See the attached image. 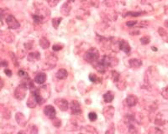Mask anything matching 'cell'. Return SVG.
Instances as JSON below:
<instances>
[{
	"instance_id": "cell-10",
	"label": "cell",
	"mask_w": 168,
	"mask_h": 134,
	"mask_svg": "<svg viewBox=\"0 0 168 134\" xmlns=\"http://www.w3.org/2000/svg\"><path fill=\"white\" fill-rule=\"evenodd\" d=\"M45 80H46V75L44 74V73H39L34 77V82H36L37 84H40V85L45 83Z\"/></svg>"
},
{
	"instance_id": "cell-20",
	"label": "cell",
	"mask_w": 168,
	"mask_h": 134,
	"mask_svg": "<svg viewBox=\"0 0 168 134\" xmlns=\"http://www.w3.org/2000/svg\"><path fill=\"white\" fill-rule=\"evenodd\" d=\"M140 42H141V44H149L150 43V38L149 37H143L140 39Z\"/></svg>"
},
{
	"instance_id": "cell-11",
	"label": "cell",
	"mask_w": 168,
	"mask_h": 134,
	"mask_svg": "<svg viewBox=\"0 0 168 134\" xmlns=\"http://www.w3.org/2000/svg\"><path fill=\"white\" fill-rule=\"evenodd\" d=\"M137 100H138V99L134 96L131 95L126 98V103L129 107H134L137 104Z\"/></svg>"
},
{
	"instance_id": "cell-8",
	"label": "cell",
	"mask_w": 168,
	"mask_h": 134,
	"mask_svg": "<svg viewBox=\"0 0 168 134\" xmlns=\"http://www.w3.org/2000/svg\"><path fill=\"white\" fill-rule=\"evenodd\" d=\"M118 46H119V49L123 50L124 52H125L126 54H129L130 52V47L129 44L125 40H120L118 43Z\"/></svg>"
},
{
	"instance_id": "cell-30",
	"label": "cell",
	"mask_w": 168,
	"mask_h": 134,
	"mask_svg": "<svg viewBox=\"0 0 168 134\" xmlns=\"http://www.w3.org/2000/svg\"><path fill=\"white\" fill-rule=\"evenodd\" d=\"M165 25H166V26H167V27H168V20L167 21V22H166V23H165Z\"/></svg>"
},
{
	"instance_id": "cell-7",
	"label": "cell",
	"mask_w": 168,
	"mask_h": 134,
	"mask_svg": "<svg viewBox=\"0 0 168 134\" xmlns=\"http://www.w3.org/2000/svg\"><path fill=\"white\" fill-rule=\"evenodd\" d=\"M15 119H16L17 123L21 126H24L26 124V119H25V116L21 113V112H18L15 115Z\"/></svg>"
},
{
	"instance_id": "cell-17",
	"label": "cell",
	"mask_w": 168,
	"mask_h": 134,
	"mask_svg": "<svg viewBox=\"0 0 168 134\" xmlns=\"http://www.w3.org/2000/svg\"><path fill=\"white\" fill-rule=\"evenodd\" d=\"M142 14H143L142 12H129V13H127L126 16L138 17V16H140Z\"/></svg>"
},
{
	"instance_id": "cell-9",
	"label": "cell",
	"mask_w": 168,
	"mask_h": 134,
	"mask_svg": "<svg viewBox=\"0 0 168 134\" xmlns=\"http://www.w3.org/2000/svg\"><path fill=\"white\" fill-rule=\"evenodd\" d=\"M114 110L113 108V107H107L103 110V116L107 119H110L114 116Z\"/></svg>"
},
{
	"instance_id": "cell-3",
	"label": "cell",
	"mask_w": 168,
	"mask_h": 134,
	"mask_svg": "<svg viewBox=\"0 0 168 134\" xmlns=\"http://www.w3.org/2000/svg\"><path fill=\"white\" fill-rule=\"evenodd\" d=\"M6 23H7L9 29H16L20 27V24L19 23V21L13 15H8L6 18Z\"/></svg>"
},
{
	"instance_id": "cell-18",
	"label": "cell",
	"mask_w": 168,
	"mask_h": 134,
	"mask_svg": "<svg viewBox=\"0 0 168 134\" xmlns=\"http://www.w3.org/2000/svg\"><path fill=\"white\" fill-rule=\"evenodd\" d=\"M52 123L56 127H60L61 125V122L60 119H56V118H53L52 119Z\"/></svg>"
},
{
	"instance_id": "cell-19",
	"label": "cell",
	"mask_w": 168,
	"mask_h": 134,
	"mask_svg": "<svg viewBox=\"0 0 168 134\" xmlns=\"http://www.w3.org/2000/svg\"><path fill=\"white\" fill-rule=\"evenodd\" d=\"M88 118H89V120H90L91 122H94V121L97 120L98 116H97V114H96L95 112H90V113L88 114Z\"/></svg>"
},
{
	"instance_id": "cell-16",
	"label": "cell",
	"mask_w": 168,
	"mask_h": 134,
	"mask_svg": "<svg viewBox=\"0 0 168 134\" xmlns=\"http://www.w3.org/2000/svg\"><path fill=\"white\" fill-rule=\"evenodd\" d=\"M61 18H53L52 19V25L54 26V28L55 29H57L59 26V24L61 22Z\"/></svg>"
},
{
	"instance_id": "cell-23",
	"label": "cell",
	"mask_w": 168,
	"mask_h": 134,
	"mask_svg": "<svg viewBox=\"0 0 168 134\" xmlns=\"http://www.w3.org/2000/svg\"><path fill=\"white\" fill-rule=\"evenodd\" d=\"M137 24V22L136 21H129V22H127L126 23V25L127 26H129V27H134V25Z\"/></svg>"
},
{
	"instance_id": "cell-27",
	"label": "cell",
	"mask_w": 168,
	"mask_h": 134,
	"mask_svg": "<svg viewBox=\"0 0 168 134\" xmlns=\"http://www.w3.org/2000/svg\"><path fill=\"white\" fill-rule=\"evenodd\" d=\"M30 134H38V130L35 128V126H34L33 128H32V131H31Z\"/></svg>"
},
{
	"instance_id": "cell-28",
	"label": "cell",
	"mask_w": 168,
	"mask_h": 134,
	"mask_svg": "<svg viewBox=\"0 0 168 134\" xmlns=\"http://www.w3.org/2000/svg\"><path fill=\"white\" fill-rule=\"evenodd\" d=\"M3 25V22H2V16H1V14H0V25Z\"/></svg>"
},
{
	"instance_id": "cell-12",
	"label": "cell",
	"mask_w": 168,
	"mask_h": 134,
	"mask_svg": "<svg viewBox=\"0 0 168 134\" xmlns=\"http://www.w3.org/2000/svg\"><path fill=\"white\" fill-rule=\"evenodd\" d=\"M68 75V73L67 71L65 70V69H61L59 70L56 73V77L58 78L59 80H63V79H66Z\"/></svg>"
},
{
	"instance_id": "cell-14",
	"label": "cell",
	"mask_w": 168,
	"mask_h": 134,
	"mask_svg": "<svg viewBox=\"0 0 168 134\" xmlns=\"http://www.w3.org/2000/svg\"><path fill=\"white\" fill-rule=\"evenodd\" d=\"M141 61L140 59H130L129 60V65L130 66L133 67V68H139V67L141 66Z\"/></svg>"
},
{
	"instance_id": "cell-22",
	"label": "cell",
	"mask_w": 168,
	"mask_h": 134,
	"mask_svg": "<svg viewBox=\"0 0 168 134\" xmlns=\"http://www.w3.org/2000/svg\"><path fill=\"white\" fill-rule=\"evenodd\" d=\"M89 79H90V81H91L92 82H96L97 80H98V77L96 76V75H94V74H90V75H89Z\"/></svg>"
},
{
	"instance_id": "cell-6",
	"label": "cell",
	"mask_w": 168,
	"mask_h": 134,
	"mask_svg": "<svg viewBox=\"0 0 168 134\" xmlns=\"http://www.w3.org/2000/svg\"><path fill=\"white\" fill-rule=\"evenodd\" d=\"M56 104L58 106V107L60 110L61 111H66L68 109V102L66 99H58V100H56Z\"/></svg>"
},
{
	"instance_id": "cell-1",
	"label": "cell",
	"mask_w": 168,
	"mask_h": 134,
	"mask_svg": "<svg viewBox=\"0 0 168 134\" xmlns=\"http://www.w3.org/2000/svg\"><path fill=\"white\" fill-rule=\"evenodd\" d=\"M98 51L95 48L89 50L85 55V59L89 63H93L94 61L98 60Z\"/></svg>"
},
{
	"instance_id": "cell-4",
	"label": "cell",
	"mask_w": 168,
	"mask_h": 134,
	"mask_svg": "<svg viewBox=\"0 0 168 134\" xmlns=\"http://www.w3.org/2000/svg\"><path fill=\"white\" fill-rule=\"evenodd\" d=\"M44 113L45 115L47 117H49L50 119H53L56 117V109L53 106H46L45 109H44Z\"/></svg>"
},
{
	"instance_id": "cell-26",
	"label": "cell",
	"mask_w": 168,
	"mask_h": 134,
	"mask_svg": "<svg viewBox=\"0 0 168 134\" xmlns=\"http://www.w3.org/2000/svg\"><path fill=\"white\" fill-rule=\"evenodd\" d=\"M4 73L8 75V76H11L12 75V71L10 70H8V69H5L4 70Z\"/></svg>"
},
{
	"instance_id": "cell-24",
	"label": "cell",
	"mask_w": 168,
	"mask_h": 134,
	"mask_svg": "<svg viewBox=\"0 0 168 134\" xmlns=\"http://www.w3.org/2000/svg\"><path fill=\"white\" fill-rule=\"evenodd\" d=\"M52 49H53L54 51H59V50H61V49H62V47H61V46H60V45H56V44H55V45H53Z\"/></svg>"
},
{
	"instance_id": "cell-29",
	"label": "cell",
	"mask_w": 168,
	"mask_h": 134,
	"mask_svg": "<svg viewBox=\"0 0 168 134\" xmlns=\"http://www.w3.org/2000/svg\"><path fill=\"white\" fill-rule=\"evenodd\" d=\"M18 134H25V132L24 131H20V132H19Z\"/></svg>"
},
{
	"instance_id": "cell-13",
	"label": "cell",
	"mask_w": 168,
	"mask_h": 134,
	"mask_svg": "<svg viewBox=\"0 0 168 134\" xmlns=\"http://www.w3.org/2000/svg\"><path fill=\"white\" fill-rule=\"evenodd\" d=\"M103 99L106 102H111L112 100L114 99V94L113 92H106L103 95Z\"/></svg>"
},
{
	"instance_id": "cell-25",
	"label": "cell",
	"mask_w": 168,
	"mask_h": 134,
	"mask_svg": "<svg viewBox=\"0 0 168 134\" xmlns=\"http://www.w3.org/2000/svg\"><path fill=\"white\" fill-rule=\"evenodd\" d=\"M19 75L20 77H24V76H26V73H25L24 70H19Z\"/></svg>"
},
{
	"instance_id": "cell-15",
	"label": "cell",
	"mask_w": 168,
	"mask_h": 134,
	"mask_svg": "<svg viewBox=\"0 0 168 134\" xmlns=\"http://www.w3.org/2000/svg\"><path fill=\"white\" fill-rule=\"evenodd\" d=\"M40 44L43 49H47L50 46V42L46 38H41L40 40Z\"/></svg>"
},
{
	"instance_id": "cell-5",
	"label": "cell",
	"mask_w": 168,
	"mask_h": 134,
	"mask_svg": "<svg viewBox=\"0 0 168 134\" xmlns=\"http://www.w3.org/2000/svg\"><path fill=\"white\" fill-rule=\"evenodd\" d=\"M70 107L72 110V114H80L82 110H81V106H80V103L76 100H72L71 102V105H70Z\"/></svg>"
},
{
	"instance_id": "cell-2",
	"label": "cell",
	"mask_w": 168,
	"mask_h": 134,
	"mask_svg": "<svg viewBox=\"0 0 168 134\" xmlns=\"http://www.w3.org/2000/svg\"><path fill=\"white\" fill-rule=\"evenodd\" d=\"M26 85L25 84H21L19 85L17 89L14 92V96L16 97L18 100H23L25 97V94H26Z\"/></svg>"
},
{
	"instance_id": "cell-21",
	"label": "cell",
	"mask_w": 168,
	"mask_h": 134,
	"mask_svg": "<svg viewBox=\"0 0 168 134\" xmlns=\"http://www.w3.org/2000/svg\"><path fill=\"white\" fill-rule=\"evenodd\" d=\"M33 18H34V22H36V23H41V20L43 19V18L40 16V15H34Z\"/></svg>"
}]
</instances>
